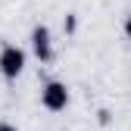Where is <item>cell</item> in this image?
Returning a JSON list of instances; mask_svg holds the SVG:
<instances>
[{"mask_svg":"<svg viewBox=\"0 0 131 131\" xmlns=\"http://www.w3.org/2000/svg\"><path fill=\"white\" fill-rule=\"evenodd\" d=\"M25 69V50L16 44H3L0 47V75L6 81H16Z\"/></svg>","mask_w":131,"mask_h":131,"instance_id":"cell-1","label":"cell"},{"mask_svg":"<svg viewBox=\"0 0 131 131\" xmlns=\"http://www.w3.org/2000/svg\"><path fill=\"white\" fill-rule=\"evenodd\" d=\"M41 106L50 109V112H62L69 106V88H66V81H47L41 88Z\"/></svg>","mask_w":131,"mask_h":131,"instance_id":"cell-2","label":"cell"},{"mask_svg":"<svg viewBox=\"0 0 131 131\" xmlns=\"http://www.w3.org/2000/svg\"><path fill=\"white\" fill-rule=\"evenodd\" d=\"M31 50L41 62H53V38H50V28L47 25H35L31 28Z\"/></svg>","mask_w":131,"mask_h":131,"instance_id":"cell-3","label":"cell"},{"mask_svg":"<svg viewBox=\"0 0 131 131\" xmlns=\"http://www.w3.org/2000/svg\"><path fill=\"white\" fill-rule=\"evenodd\" d=\"M75 28H78V19H75V13H69V16H66V31L72 35Z\"/></svg>","mask_w":131,"mask_h":131,"instance_id":"cell-4","label":"cell"},{"mask_svg":"<svg viewBox=\"0 0 131 131\" xmlns=\"http://www.w3.org/2000/svg\"><path fill=\"white\" fill-rule=\"evenodd\" d=\"M125 38H128V41H131V13H128V16H125Z\"/></svg>","mask_w":131,"mask_h":131,"instance_id":"cell-5","label":"cell"},{"mask_svg":"<svg viewBox=\"0 0 131 131\" xmlns=\"http://www.w3.org/2000/svg\"><path fill=\"white\" fill-rule=\"evenodd\" d=\"M97 116H100V125H109V112H106V109H100Z\"/></svg>","mask_w":131,"mask_h":131,"instance_id":"cell-6","label":"cell"},{"mask_svg":"<svg viewBox=\"0 0 131 131\" xmlns=\"http://www.w3.org/2000/svg\"><path fill=\"white\" fill-rule=\"evenodd\" d=\"M0 131H19L16 125H9V122H0Z\"/></svg>","mask_w":131,"mask_h":131,"instance_id":"cell-7","label":"cell"}]
</instances>
